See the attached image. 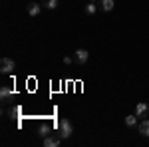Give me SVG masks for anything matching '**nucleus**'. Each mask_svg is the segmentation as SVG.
<instances>
[{
  "instance_id": "nucleus-1",
  "label": "nucleus",
  "mask_w": 149,
  "mask_h": 147,
  "mask_svg": "<svg viewBox=\"0 0 149 147\" xmlns=\"http://www.w3.org/2000/svg\"><path fill=\"white\" fill-rule=\"evenodd\" d=\"M58 129H60V137H62V139H68V137L74 133V127H72V121H70V119H60Z\"/></svg>"
},
{
  "instance_id": "nucleus-12",
  "label": "nucleus",
  "mask_w": 149,
  "mask_h": 147,
  "mask_svg": "<svg viewBox=\"0 0 149 147\" xmlns=\"http://www.w3.org/2000/svg\"><path fill=\"white\" fill-rule=\"evenodd\" d=\"M95 10H97V8H95V4H93V2H90V4L86 6V12H88V14H95Z\"/></svg>"
},
{
  "instance_id": "nucleus-14",
  "label": "nucleus",
  "mask_w": 149,
  "mask_h": 147,
  "mask_svg": "<svg viewBox=\"0 0 149 147\" xmlns=\"http://www.w3.org/2000/svg\"><path fill=\"white\" fill-rule=\"evenodd\" d=\"M72 62H74V58H70V56L64 58V64H72Z\"/></svg>"
},
{
  "instance_id": "nucleus-15",
  "label": "nucleus",
  "mask_w": 149,
  "mask_h": 147,
  "mask_svg": "<svg viewBox=\"0 0 149 147\" xmlns=\"http://www.w3.org/2000/svg\"><path fill=\"white\" fill-rule=\"evenodd\" d=\"M90 2H95V0H90Z\"/></svg>"
},
{
  "instance_id": "nucleus-5",
  "label": "nucleus",
  "mask_w": 149,
  "mask_h": 147,
  "mask_svg": "<svg viewBox=\"0 0 149 147\" xmlns=\"http://www.w3.org/2000/svg\"><path fill=\"white\" fill-rule=\"evenodd\" d=\"M40 10H42V4H38V2H28V14H30L32 18L38 16Z\"/></svg>"
},
{
  "instance_id": "nucleus-2",
  "label": "nucleus",
  "mask_w": 149,
  "mask_h": 147,
  "mask_svg": "<svg viewBox=\"0 0 149 147\" xmlns=\"http://www.w3.org/2000/svg\"><path fill=\"white\" fill-rule=\"evenodd\" d=\"M16 70V62L12 58H2V64H0V72L2 74H12Z\"/></svg>"
},
{
  "instance_id": "nucleus-3",
  "label": "nucleus",
  "mask_w": 149,
  "mask_h": 147,
  "mask_svg": "<svg viewBox=\"0 0 149 147\" xmlns=\"http://www.w3.org/2000/svg\"><path fill=\"white\" fill-rule=\"evenodd\" d=\"M88 58H90V54H88V50H84V48H78L76 52H74V62L76 64H86L88 62Z\"/></svg>"
},
{
  "instance_id": "nucleus-7",
  "label": "nucleus",
  "mask_w": 149,
  "mask_h": 147,
  "mask_svg": "<svg viewBox=\"0 0 149 147\" xmlns=\"http://www.w3.org/2000/svg\"><path fill=\"white\" fill-rule=\"evenodd\" d=\"M139 133L143 137H149V119H143V121L139 123Z\"/></svg>"
},
{
  "instance_id": "nucleus-9",
  "label": "nucleus",
  "mask_w": 149,
  "mask_h": 147,
  "mask_svg": "<svg viewBox=\"0 0 149 147\" xmlns=\"http://www.w3.org/2000/svg\"><path fill=\"white\" fill-rule=\"evenodd\" d=\"M42 6L48 8V10H56V8H58V0H44Z\"/></svg>"
},
{
  "instance_id": "nucleus-6",
  "label": "nucleus",
  "mask_w": 149,
  "mask_h": 147,
  "mask_svg": "<svg viewBox=\"0 0 149 147\" xmlns=\"http://www.w3.org/2000/svg\"><path fill=\"white\" fill-rule=\"evenodd\" d=\"M60 141H62V137H50V135H46V137H44V147H58V145H60Z\"/></svg>"
},
{
  "instance_id": "nucleus-13",
  "label": "nucleus",
  "mask_w": 149,
  "mask_h": 147,
  "mask_svg": "<svg viewBox=\"0 0 149 147\" xmlns=\"http://www.w3.org/2000/svg\"><path fill=\"white\" fill-rule=\"evenodd\" d=\"M48 131H50V127H48V125H42V127H40V135H42V137H46Z\"/></svg>"
},
{
  "instance_id": "nucleus-10",
  "label": "nucleus",
  "mask_w": 149,
  "mask_h": 147,
  "mask_svg": "<svg viewBox=\"0 0 149 147\" xmlns=\"http://www.w3.org/2000/svg\"><path fill=\"white\" fill-rule=\"evenodd\" d=\"M135 123H137V115H127L125 117V125L127 127H133Z\"/></svg>"
},
{
  "instance_id": "nucleus-11",
  "label": "nucleus",
  "mask_w": 149,
  "mask_h": 147,
  "mask_svg": "<svg viewBox=\"0 0 149 147\" xmlns=\"http://www.w3.org/2000/svg\"><path fill=\"white\" fill-rule=\"evenodd\" d=\"M10 95H12L10 88H0V98H2V100H6V98H10Z\"/></svg>"
},
{
  "instance_id": "nucleus-8",
  "label": "nucleus",
  "mask_w": 149,
  "mask_h": 147,
  "mask_svg": "<svg viewBox=\"0 0 149 147\" xmlns=\"http://www.w3.org/2000/svg\"><path fill=\"white\" fill-rule=\"evenodd\" d=\"M115 8V2L113 0H102V10L103 12H111Z\"/></svg>"
},
{
  "instance_id": "nucleus-4",
  "label": "nucleus",
  "mask_w": 149,
  "mask_h": 147,
  "mask_svg": "<svg viewBox=\"0 0 149 147\" xmlns=\"http://www.w3.org/2000/svg\"><path fill=\"white\" fill-rule=\"evenodd\" d=\"M147 111H149V105L145 102H139L137 105H135V115H137V117H145Z\"/></svg>"
}]
</instances>
